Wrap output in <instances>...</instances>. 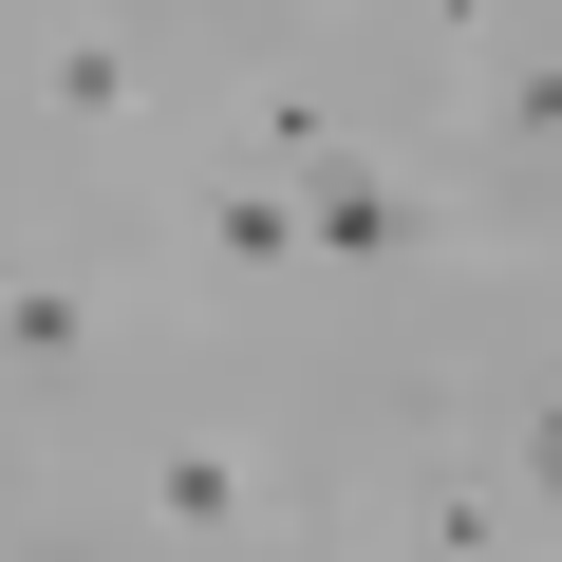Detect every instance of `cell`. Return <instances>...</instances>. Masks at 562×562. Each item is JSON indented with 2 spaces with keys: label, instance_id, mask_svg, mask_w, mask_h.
I'll return each instance as SVG.
<instances>
[{
  "label": "cell",
  "instance_id": "cell-1",
  "mask_svg": "<svg viewBox=\"0 0 562 562\" xmlns=\"http://www.w3.org/2000/svg\"><path fill=\"white\" fill-rule=\"evenodd\" d=\"M301 244L319 262H413V206L394 188H301Z\"/></svg>",
  "mask_w": 562,
  "mask_h": 562
},
{
  "label": "cell",
  "instance_id": "cell-2",
  "mask_svg": "<svg viewBox=\"0 0 562 562\" xmlns=\"http://www.w3.org/2000/svg\"><path fill=\"white\" fill-rule=\"evenodd\" d=\"M0 338H20V357H76L94 301H76V281H0Z\"/></svg>",
  "mask_w": 562,
  "mask_h": 562
},
{
  "label": "cell",
  "instance_id": "cell-3",
  "mask_svg": "<svg viewBox=\"0 0 562 562\" xmlns=\"http://www.w3.org/2000/svg\"><path fill=\"white\" fill-rule=\"evenodd\" d=\"M206 244H225V262H301V206H262V188H225V206H206Z\"/></svg>",
  "mask_w": 562,
  "mask_h": 562
},
{
  "label": "cell",
  "instance_id": "cell-4",
  "mask_svg": "<svg viewBox=\"0 0 562 562\" xmlns=\"http://www.w3.org/2000/svg\"><path fill=\"white\" fill-rule=\"evenodd\" d=\"M150 506H169V525H225L244 487H225V450H169V469H150Z\"/></svg>",
  "mask_w": 562,
  "mask_h": 562
},
{
  "label": "cell",
  "instance_id": "cell-5",
  "mask_svg": "<svg viewBox=\"0 0 562 562\" xmlns=\"http://www.w3.org/2000/svg\"><path fill=\"white\" fill-rule=\"evenodd\" d=\"M525 469H543V506H562V394H543V413H525Z\"/></svg>",
  "mask_w": 562,
  "mask_h": 562
},
{
  "label": "cell",
  "instance_id": "cell-6",
  "mask_svg": "<svg viewBox=\"0 0 562 562\" xmlns=\"http://www.w3.org/2000/svg\"><path fill=\"white\" fill-rule=\"evenodd\" d=\"M20 562H76V543H20Z\"/></svg>",
  "mask_w": 562,
  "mask_h": 562
},
{
  "label": "cell",
  "instance_id": "cell-7",
  "mask_svg": "<svg viewBox=\"0 0 562 562\" xmlns=\"http://www.w3.org/2000/svg\"><path fill=\"white\" fill-rule=\"evenodd\" d=\"M0 281H20V244H0Z\"/></svg>",
  "mask_w": 562,
  "mask_h": 562
}]
</instances>
